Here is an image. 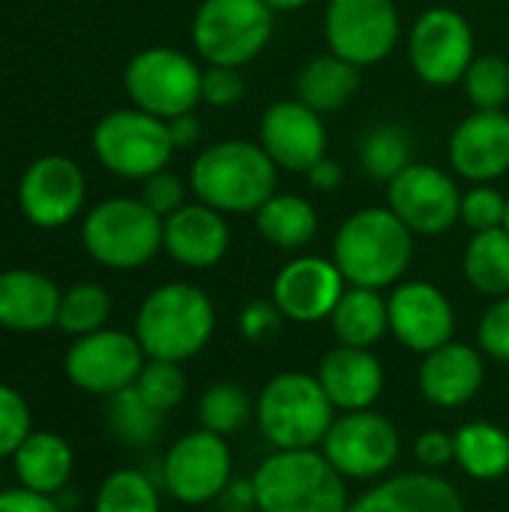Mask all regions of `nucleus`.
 I'll return each mask as SVG.
<instances>
[{
	"label": "nucleus",
	"instance_id": "1",
	"mask_svg": "<svg viewBox=\"0 0 509 512\" xmlns=\"http://www.w3.org/2000/svg\"><path fill=\"white\" fill-rule=\"evenodd\" d=\"M279 168L258 141L225 138L204 147L189 165V189L195 201L225 216L255 213L279 189Z\"/></svg>",
	"mask_w": 509,
	"mask_h": 512
},
{
	"label": "nucleus",
	"instance_id": "2",
	"mask_svg": "<svg viewBox=\"0 0 509 512\" xmlns=\"http://www.w3.org/2000/svg\"><path fill=\"white\" fill-rule=\"evenodd\" d=\"M333 261L348 285L396 288L414 261V231L390 207H360L339 225Z\"/></svg>",
	"mask_w": 509,
	"mask_h": 512
},
{
	"label": "nucleus",
	"instance_id": "3",
	"mask_svg": "<svg viewBox=\"0 0 509 512\" xmlns=\"http://www.w3.org/2000/svg\"><path fill=\"white\" fill-rule=\"evenodd\" d=\"M213 330V300L192 282H165L153 288L135 315V339L147 360L186 363L210 345Z\"/></svg>",
	"mask_w": 509,
	"mask_h": 512
},
{
	"label": "nucleus",
	"instance_id": "4",
	"mask_svg": "<svg viewBox=\"0 0 509 512\" xmlns=\"http://www.w3.org/2000/svg\"><path fill=\"white\" fill-rule=\"evenodd\" d=\"M249 483L258 512H348L351 507L345 477L315 450H276Z\"/></svg>",
	"mask_w": 509,
	"mask_h": 512
},
{
	"label": "nucleus",
	"instance_id": "5",
	"mask_svg": "<svg viewBox=\"0 0 509 512\" xmlns=\"http://www.w3.org/2000/svg\"><path fill=\"white\" fill-rule=\"evenodd\" d=\"M255 420L276 450H315V444H324L336 408L318 375L282 372L261 390Z\"/></svg>",
	"mask_w": 509,
	"mask_h": 512
},
{
	"label": "nucleus",
	"instance_id": "6",
	"mask_svg": "<svg viewBox=\"0 0 509 512\" xmlns=\"http://www.w3.org/2000/svg\"><path fill=\"white\" fill-rule=\"evenodd\" d=\"M81 243L108 270H138L162 252V216L141 198L114 195L84 213Z\"/></svg>",
	"mask_w": 509,
	"mask_h": 512
},
{
	"label": "nucleus",
	"instance_id": "7",
	"mask_svg": "<svg viewBox=\"0 0 509 512\" xmlns=\"http://www.w3.org/2000/svg\"><path fill=\"white\" fill-rule=\"evenodd\" d=\"M276 30V12L264 0H201L192 15V45L207 66H249Z\"/></svg>",
	"mask_w": 509,
	"mask_h": 512
},
{
	"label": "nucleus",
	"instance_id": "8",
	"mask_svg": "<svg viewBox=\"0 0 509 512\" xmlns=\"http://www.w3.org/2000/svg\"><path fill=\"white\" fill-rule=\"evenodd\" d=\"M90 147L96 162L108 174L135 183H144L156 171H165L171 156L177 153L168 120H159L135 105L102 114L93 126Z\"/></svg>",
	"mask_w": 509,
	"mask_h": 512
},
{
	"label": "nucleus",
	"instance_id": "9",
	"mask_svg": "<svg viewBox=\"0 0 509 512\" xmlns=\"http://www.w3.org/2000/svg\"><path fill=\"white\" fill-rule=\"evenodd\" d=\"M204 66L192 54L168 45H147L135 51L123 69V90L129 102L159 120H174L201 105Z\"/></svg>",
	"mask_w": 509,
	"mask_h": 512
},
{
	"label": "nucleus",
	"instance_id": "10",
	"mask_svg": "<svg viewBox=\"0 0 509 512\" xmlns=\"http://www.w3.org/2000/svg\"><path fill=\"white\" fill-rule=\"evenodd\" d=\"M324 42L360 69L378 66L402 42V12L396 0H327Z\"/></svg>",
	"mask_w": 509,
	"mask_h": 512
},
{
	"label": "nucleus",
	"instance_id": "11",
	"mask_svg": "<svg viewBox=\"0 0 509 512\" xmlns=\"http://www.w3.org/2000/svg\"><path fill=\"white\" fill-rule=\"evenodd\" d=\"M477 57V36L471 21L453 6L423 9L408 33V60L414 75L429 87L462 84Z\"/></svg>",
	"mask_w": 509,
	"mask_h": 512
},
{
	"label": "nucleus",
	"instance_id": "12",
	"mask_svg": "<svg viewBox=\"0 0 509 512\" xmlns=\"http://www.w3.org/2000/svg\"><path fill=\"white\" fill-rule=\"evenodd\" d=\"M147 363V354L135 333L102 327L96 333L72 339L63 354V372L72 387L90 396H114L132 387Z\"/></svg>",
	"mask_w": 509,
	"mask_h": 512
},
{
	"label": "nucleus",
	"instance_id": "13",
	"mask_svg": "<svg viewBox=\"0 0 509 512\" xmlns=\"http://www.w3.org/2000/svg\"><path fill=\"white\" fill-rule=\"evenodd\" d=\"M387 207L414 231V237H438L459 222L462 189L453 171L411 162L387 183Z\"/></svg>",
	"mask_w": 509,
	"mask_h": 512
},
{
	"label": "nucleus",
	"instance_id": "14",
	"mask_svg": "<svg viewBox=\"0 0 509 512\" xmlns=\"http://www.w3.org/2000/svg\"><path fill=\"white\" fill-rule=\"evenodd\" d=\"M15 195L21 216L33 228L54 231L81 216L87 201V177L75 159L48 153L24 168Z\"/></svg>",
	"mask_w": 509,
	"mask_h": 512
},
{
	"label": "nucleus",
	"instance_id": "15",
	"mask_svg": "<svg viewBox=\"0 0 509 512\" xmlns=\"http://www.w3.org/2000/svg\"><path fill=\"white\" fill-rule=\"evenodd\" d=\"M321 447L345 480H375L399 462L402 438L384 414L369 408L336 417Z\"/></svg>",
	"mask_w": 509,
	"mask_h": 512
},
{
	"label": "nucleus",
	"instance_id": "16",
	"mask_svg": "<svg viewBox=\"0 0 509 512\" xmlns=\"http://www.w3.org/2000/svg\"><path fill=\"white\" fill-rule=\"evenodd\" d=\"M231 468L234 465L225 438L198 429L171 444L162 462V486L174 501L201 507L225 495L231 486Z\"/></svg>",
	"mask_w": 509,
	"mask_h": 512
},
{
	"label": "nucleus",
	"instance_id": "17",
	"mask_svg": "<svg viewBox=\"0 0 509 512\" xmlns=\"http://www.w3.org/2000/svg\"><path fill=\"white\" fill-rule=\"evenodd\" d=\"M258 144L267 150L279 171L306 174L315 162L327 156L330 135L324 126V114L312 111L294 96L264 108L258 123Z\"/></svg>",
	"mask_w": 509,
	"mask_h": 512
},
{
	"label": "nucleus",
	"instance_id": "18",
	"mask_svg": "<svg viewBox=\"0 0 509 512\" xmlns=\"http://www.w3.org/2000/svg\"><path fill=\"white\" fill-rule=\"evenodd\" d=\"M348 282L333 258L297 255L273 279V303L294 324L330 321Z\"/></svg>",
	"mask_w": 509,
	"mask_h": 512
},
{
	"label": "nucleus",
	"instance_id": "19",
	"mask_svg": "<svg viewBox=\"0 0 509 512\" xmlns=\"http://www.w3.org/2000/svg\"><path fill=\"white\" fill-rule=\"evenodd\" d=\"M390 333L411 351L429 354L447 342H453L456 312L450 297L423 279L399 282L387 297Z\"/></svg>",
	"mask_w": 509,
	"mask_h": 512
},
{
	"label": "nucleus",
	"instance_id": "20",
	"mask_svg": "<svg viewBox=\"0 0 509 512\" xmlns=\"http://www.w3.org/2000/svg\"><path fill=\"white\" fill-rule=\"evenodd\" d=\"M450 171L465 183H498L509 174V114L471 111L447 141Z\"/></svg>",
	"mask_w": 509,
	"mask_h": 512
},
{
	"label": "nucleus",
	"instance_id": "21",
	"mask_svg": "<svg viewBox=\"0 0 509 512\" xmlns=\"http://www.w3.org/2000/svg\"><path fill=\"white\" fill-rule=\"evenodd\" d=\"M231 249V225L225 213L204 201H186L162 219V252L186 270H210Z\"/></svg>",
	"mask_w": 509,
	"mask_h": 512
},
{
	"label": "nucleus",
	"instance_id": "22",
	"mask_svg": "<svg viewBox=\"0 0 509 512\" xmlns=\"http://www.w3.org/2000/svg\"><path fill=\"white\" fill-rule=\"evenodd\" d=\"M60 297V285L39 270H0V327L12 333H42L57 327Z\"/></svg>",
	"mask_w": 509,
	"mask_h": 512
},
{
	"label": "nucleus",
	"instance_id": "23",
	"mask_svg": "<svg viewBox=\"0 0 509 512\" xmlns=\"http://www.w3.org/2000/svg\"><path fill=\"white\" fill-rule=\"evenodd\" d=\"M486 381L483 354L465 342H447L423 354L420 366V393L438 408L468 405Z\"/></svg>",
	"mask_w": 509,
	"mask_h": 512
},
{
	"label": "nucleus",
	"instance_id": "24",
	"mask_svg": "<svg viewBox=\"0 0 509 512\" xmlns=\"http://www.w3.org/2000/svg\"><path fill=\"white\" fill-rule=\"evenodd\" d=\"M318 381L336 411H369L384 390V369L369 348L339 345L321 360Z\"/></svg>",
	"mask_w": 509,
	"mask_h": 512
},
{
	"label": "nucleus",
	"instance_id": "25",
	"mask_svg": "<svg viewBox=\"0 0 509 512\" xmlns=\"http://www.w3.org/2000/svg\"><path fill=\"white\" fill-rule=\"evenodd\" d=\"M348 512H468L462 495L438 474H399L366 492Z\"/></svg>",
	"mask_w": 509,
	"mask_h": 512
},
{
	"label": "nucleus",
	"instance_id": "26",
	"mask_svg": "<svg viewBox=\"0 0 509 512\" xmlns=\"http://www.w3.org/2000/svg\"><path fill=\"white\" fill-rule=\"evenodd\" d=\"M9 462L15 468L18 486L51 498H57L69 486L75 471V453L69 441L48 429H33Z\"/></svg>",
	"mask_w": 509,
	"mask_h": 512
},
{
	"label": "nucleus",
	"instance_id": "27",
	"mask_svg": "<svg viewBox=\"0 0 509 512\" xmlns=\"http://www.w3.org/2000/svg\"><path fill=\"white\" fill-rule=\"evenodd\" d=\"M360 84L363 69L327 51L300 66L294 96L318 114H333L357 96Z\"/></svg>",
	"mask_w": 509,
	"mask_h": 512
},
{
	"label": "nucleus",
	"instance_id": "28",
	"mask_svg": "<svg viewBox=\"0 0 509 512\" xmlns=\"http://www.w3.org/2000/svg\"><path fill=\"white\" fill-rule=\"evenodd\" d=\"M252 216L261 240H267L282 252H300L318 234V210L306 195L276 192Z\"/></svg>",
	"mask_w": 509,
	"mask_h": 512
},
{
	"label": "nucleus",
	"instance_id": "29",
	"mask_svg": "<svg viewBox=\"0 0 509 512\" xmlns=\"http://www.w3.org/2000/svg\"><path fill=\"white\" fill-rule=\"evenodd\" d=\"M330 324H333V333H336L339 345L372 348L390 330L387 300L375 288L348 285L342 300L336 303V309L330 315Z\"/></svg>",
	"mask_w": 509,
	"mask_h": 512
},
{
	"label": "nucleus",
	"instance_id": "30",
	"mask_svg": "<svg viewBox=\"0 0 509 512\" xmlns=\"http://www.w3.org/2000/svg\"><path fill=\"white\" fill-rule=\"evenodd\" d=\"M456 462L474 480H501L509 471V435L486 420L465 423L456 435Z\"/></svg>",
	"mask_w": 509,
	"mask_h": 512
},
{
	"label": "nucleus",
	"instance_id": "31",
	"mask_svg": "<svg viewBox=\"0 0 509 512\" xmlns=\"http://www.w3.org/2000/svg\"><path fill=\"white\" fill-rule=\"evenodd\" d=\"M462 270L468 285L483 294V297H507L509 294V231L507 228H492V231H477L462 258Z\"/></svg>",
	"mask_w": 509,
	"mask_h": 512
},
{
	"label": "nucleus",
	"instance_id": "32",
	"mask_svg": "<svg viewBox=\"0 0 509 512\" xmlns=\"http://www.w3.org/2000/svg\"><path fill=\"white\" fill-rule=\"evenodd\" d=\"M162 417L165 414H159L153 405H147L135 387H126V390L108 396V408H105L108 432L126 447L153 444L162 435Z\"/></svg>",
	"mask_w": 509,
	"mask_h": 512
},
{
	"label": "nucleus",
	"instance_id": "33",
	"mask_svg": "<svg viewBox=\"0 0 509 512\" xmlns=\"http://www.w3.org/2000/svg\"><path fill=\"white\" fill-rule=\"evenodd\" d=\"M111 309H114V303H111V294H108L105 285H99V282H75L60 297L57 330H63L72 339L96 333V330L108 327Z\"/></svg>",
	"mask_w": 509,
	"mask_h": 512
},
{
	"label": "nucleus",
	"instance_id": "34",
	"mask_svg": "<svg viewBox=\"0 0 509 512\" xmlns=\"http://www.w3.org/2000/svg\"><path fill=\"white\" fill-rule=\"evenodd\" d=\"M411 162V135L396 123H381L360 141V165L378 183H390Z\"/></svg>",
	"mask_w": 509,
	"mask_h": 512
},
{
	"label": "nucleus",
	"instance_id": "35",
	"mask_svg": "<svg viewBox=\"0 0 509 512\" xmlns=\"http://www.w3.org/2000/svg\"><path fill=\"white\" fill-rule=\"evenodd\" d=\"M93 512H162L159 489L144 471H111L96 489Z\"/></svg>",
	"mask_w": 509,
	"mask_h": 512
},
{
	"label": "nucleus",
	"instance_id": "36",
	"mask_svg": "<svg viewBox=\"0 0 509 512\" xmlns=\"http://www.w3.org/2000/svg\"><path fill=\"white\" fill-rule=\"evenodd\" d=\"M255 411L249 393L240 384L231 381H219L213 387H207L198 399V420L201 429L213 432V435H234L240 432V426H246L249 414Z\"/></svg>",
	"mask_w": 509,
	"mask_h": 512
},
{
	"label": "nucleus",
	"instance_id": "37",
	"mask_svg": "<svg viewBox=\"0 0 509 512\" xmlns=\"http://www.w3.org/2000/svg\"><path fill=\"white\" fill-rule=\"evenodd\" d=\"M462 87L474 111H504L509 102V60L501 54H477Z\"/></svg>",
	"mask_w": 509,
	"mask_h": 512
},
{
	"label": "nucleus",
	"instance_id": "38",
	"mask_svg": "<svg viewBox=\"0 0 509 512\" xmlns=\"http://www.w3.org/2000/svg\"><path fill=\"white\" fill-rule=\"evenodd\" d=\"M141 399L147 405H153L159 414H168L174 411L183 399H186V375L180 369V363H171V360H147L138 381L132 384Z\"/></svg>",
	"mask_w": 509,
	"mask_h": 512
},
{
	"label": "nucleus",
	"instance_id": "39",
	"mask_svg": "<svg viewBox=\"0 0 509 512\" xmlns=\"http://www.w3.org/2000/svg\"><path fill=\"white\" fill-rule=\"evenodd\" d=\"M507 219V195L495 183H474L462 192V213L459 222L477 231L504 228Z\"/></svg>",
	"mask_w": 509,
	"mask_h": 512
},
{
	"label": "nucleus",
	"instance_id": "40",
	"mask_svg": "<svg viewBox=\"0 0 509 512\" xmlns=\"http://www.w3.org/2000/svg\"><path fill=\"white\" fill-rule=\"evenodd\" d=\"M30 432H33V414L27 399L15 387L0 384V462L12 459Z\"/></svg>",
	"mask_w": 509,
	"mask_h": 512
},
{
	"label": "nucleus",
	"instance_id": "41",
	"mask_svg": "<svg viewBox=\"0 0 509 512\" xmlns=\"http://www.w3.org/2000/svg\"><path fill=\"white\" fill-rule=\"evenodd\" d=\"M246 96V78L237 66H204L201 102L210 108H234Z\"/></svg>",
	"mask_w": 509,
	"mask_h": 512
},
{
	"label": "nucleus",
	"instance_id": "42",
	"mask_svg": "<svg viewBox=\"0 0 509 512\" xmlns=\"http://www.w3.org/2000/svg\"><path fill=\"white\" fill-rule=\"evenodd\" d=\"M189 180H180L174 171H156L153 177H147L141 183V201L156 213V216H171L174 210H180L186 204V195H189Z\"/></svg>",
	"mask_w": 509,
	"mask_h": 512
},
{
	"label": "nucleus",
	"instance_id": "43",
	"mask_svg": "<svg viewBox=\"0 0 509 512\" xmlns=\"http://www.w3.org/2000/svg\"><path fill=\"white\" fill-rule=\"evenodd\" d=\"M288 318L282 315V309L273 303V300H252L240 309V318H237V327H240V336L252 345H264V342H273L279 333H282V324Z\"/></svg>",
	"mask_w": 509,
	"mask_h": 512
},
{
	"label": "nucleus",
	"instance_id": "44",
	"mask_svg": "<svg viewBox=\"0 0 509 512\" xmlns=\"http://www.w3.org/2000/svg\"><path fill=\"white\" fill-rule=\"evenodd\" d=\"M477 339H480L483 354H489L492 360L509 363V294L498 297L483 312V321L477 327Z\"/></svg>",
	"mask_w": 509,
	"mask_h": 512
},
{
	"label": "nucleus",
	"instance_id": "45",
	"mask_svg": "<svg viewBox=\"0 0 509 512\" xmlns=\"http://www.w3.org/2000/svg\"><path fill=\"white\" fill-rule=\"evenodd\" d=\"M414 456L423 468L435 471V468H444L450 462H456V438L447 435V432H423L414 444Z\"/></svg>",
	"mask_w": 509,
	"mask_h": 512
},
{
	"label": "nucleus",
	"instance_id": "46",
	"mask_svg": "<svg viewBox=\"0 0 509 512\" xmlns=\"http://www.w3.org/2000/svg\"><path fill=\"white\" fill-rule=\"evenodd\" d=\"M0 512H63V507L51 495L12 486V489H0Z\"/></svg>",
	"mask_w": 509,
	"mask_h": 512
},
{
	"label": "nucleus",
	"instance_id": "47",
	"mask_svg": "<svg viewBox=\"0 0 509 512\" xmlns=\"http://www.w3.org/2000/svg\"><path fill=\"white\" fill-rule=\"evenodd\" d=\"M303 177H306V183H309L315 192H333V189H339L342 180H345L339 162H333L330 156H324L321 162H315Z\"/></svg>",
	"mask_w": 509,
	"mask_h": 512
},
{
	"label": "nucleus",
	"instance_id": "48",
	"mask_svg": "<svg viewBox=\"0 0 509 512\" xmlns=\"http://www.w3.org/2000/svg\"><path fill=\"white\" fill-rule=\"evenodd\" d=\"M168 132H171V141H174L177 150H189V147H195L201 141V120H198L195 111L180 114V117L168 120Z\"/></svg>",
	"mask_w": 509,
	"mask_h": 512
},
{
	"label": "nucleus",
	"instance_id": "49",
	"mask_svg": "<svg viewBox=\"0 0 509 512\" xmlns=\"http://www.w3.org/2000/svg\"><path fill=\"white\" fill-rule=\"evenodd\" d=\"M273 12H297V9H306L312 0H264Z\"/></svg>",
	"mask_w": 509,
	"mask_h": 512
},
{
	"label": "nucleus",
	"instance_id": "50",
	"mask_svg": "<svg viewBox=\"0 0 509 512\" xmlns=\"http://www.w3.org/2000/svg\"><path fill=\"white\" fill-rule=\"evenodd\" d=\"M504 228L509 231V195H507V219H504Z\"/></svg>",
	"mask_w": 509,
	"mask_h": 512
}]
</instances>
